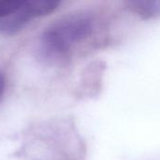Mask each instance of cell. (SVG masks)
Instances as JSON below:
<instances>
[{
	"label": "cell",
	"mask_w": 160,
	"mask_h": 160,
	"mask_svg": "<svg viewBox=\"0 0 160 160\" xmlns=\"http://www.w3.org/2000/svg\"><path fill=\"white\" fill-rule=\"evenodd\" d=\"M62 0H26L22 6L9 16L0 18V32L13 34L26 23L53 12Z\"/></svg>",
	"instance_id": "obj_2"
},
{
	"label": "cell",
	"mask_w": 160,
	"mask_h": 160,
	"mask_svg": "<svg viewBox=\"0 0 160 160\" xmlns=\"http://www.w3.org/2000/svg\"><path fill=\"white\" fill-rule=\"evenodd\" d=\"M5 89H6V77L3 71L0 69V100L5 93Z\"/></svg>",
	"instance_id": "obj_5"
},
{
	"label": "cell",
	"mask_w": 160,
	"mask_h": 160,
	"mask_svg": "<svg viewBox=\"0 0 160 160\" xmlns=\"http://www.w3.org/2000/svg\"><path fill=\"white\" fill-rule=\"evenodd\" d=\"M94 20L87 13L66 15L52 23L42 34L39 54L45 60L65 56L74 45L87 38L93 32Z\"/></svg>",
	"instance_id": "obj_1"
},
{
	"label": "cell",
	"mask_w": 160,
	"mask_h": 160,
	"mask_svg": "<svg viewBox=\"0 0 160 160\" xmlns=\"http://www.w3.org/2000/svg\"><path fill=\"white\" fill-rule=\"evenodd\" d=\"M128 8L143 20H151L160 15V0H126Z\"/></svg>",
	"instance_id": "obj_3"
},
{
	"label": "cell",
	"mask_w": 160,
	"mask_h": 160,
	"mask_svg": "<svg viewBox=\"0 0 160 160\" xmlns=\"http://www.w3.org/2000/svg\"><path fill=\"white\" fill-rule=\"evenodd\" d=\"M26 0H0V18L9 16L17 11Z\"/></svg>",
	"instance_id": "obj_4"
}]
</instances>
